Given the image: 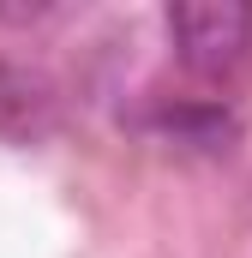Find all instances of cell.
<instances>
[{
    "instance_id": "obj_1",
    "label": "cell",
    "mask_w": 252,
    "mask_h": 258,
    "mask_svg": "<svg viewBox=\"0 0 252 258\" xmlns=\"http://www.w3.org/2000/svg\"><path fill=\"white\" fill-rule=\"evenodd\" d=\"M168 42L186 72L198 78H228L252 54V6L246 0H180L162 12Z\"/></svg>"
},
{
    "instance_id": "obj_2",
    "label": "cell",
    "mask_w": 252,
    "mask_h": 258,
    "mask_svg": "<svg viewBox=\"0 0 252 258\" xmlns=\"http://www.w3.org/2000/svg\"><path fill=\"white\" fill-rule=\"evenodd\" d=\"M60 120V102H54V84L30 66L0 60V138L6 144H42Z\"/></svg>"
},
{
    "instance_id": "obj_3",
    "label": "cell",
    "mask_w": 252,
    "mask_h": 258,
    "mask_svg": "<svg viewBox=\"0 0 252 258\" xmlns=\"http://www.w3.org/2000/svg\"><path fill=\"white\" fill-rule=\"evenodd\" d=\"M60 6H0V24H42V18H54Z\"/></svg>"
}]
</instances>
